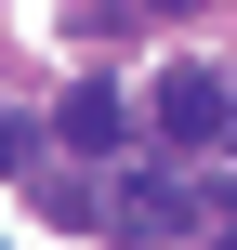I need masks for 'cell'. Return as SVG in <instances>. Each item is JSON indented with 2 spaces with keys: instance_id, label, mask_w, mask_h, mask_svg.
<instances>
[{
  "instance_id": "6da1fadb",
  "label": "cell",
  "mask_w": 237,
  "mask_h": 250,
  "mask_svg": "<svg viewBox=\"0 0 237 250\" xmlns=\"http://www.w3.org/2000/svg\"><path fill=\"white\" fill-rule=\"evenodd\" d=\"M158 132H172V145H224V132H237V79L172 66V79H158Z\"/></svg>"
},
{
  "instance_id": "7a4b0ae2",
  "label": "cell",
  "mask_w": 237,
  "mask_h": 250,
  "mask_svg": "<svg viewBox=\"0 0 237 250\" xmlns=\"http://www.w3.org/2000/svg\"><path fill=\"white\" fill-rule=\"evenodd\" d=\"M66 145H79V158H119V145H132V105H119L106 79H92V92H66Z\"/></svg>"
},
{
  "instance_id": "3957f363",
  "label": "cell",
  "mask_w": 237,
  "mask_h": 250,
  "mask_svg": "<svg viewBox=\"0 0 237 250\" xmlns=\"http://www.w3.org/2000/svg\"><path fill=\"white\" fill-rule=\"evenodd\" d=\"M119 224H132V237H185V198H172V185H132Z\"/></svg>"
},
{
  "instance_id": "277c9868",
  "label": "cell",
  "mask_w": 237,
  "mask_h": 250,
  "mask_svg": "<svg viewBox=\"0 0 237 250\" xmlns=\"http://www.w3.org/2000/svg\"><path fill=\"white\" fill-rule=\"evenodd\" d=\"M0 171H26V119H13V105H0Z\"/></svg>"
},
{
  "instance_id": "5b68a950",
  "label": "cell",
  "mask_w": 237,
  "mask_h": 250,
  "mask_svg": "<svg viewBox=\"0 0 237 250\" xmlns=\"http://www.w3.org/2000/svg\"><path fill=\"white\" fill-rule=\"evenodd\" d=\"M158 13H198V0H158Z\"/></svg>"
},
{
  "instance_id": "8992f818",
  "label": "cell",
  "mask_w": 237,
  "mask_h": 250,
  "mask_svg": "<svg viewBox=\"0 0 237 250\" xmlns=\"http://www.w3.org/2000/svg\"><path fill=\"white\" fill-rule=\"evenodd\" d=\"M224 250H237V237H224Z\"/></svg>"
}]
</instances>
